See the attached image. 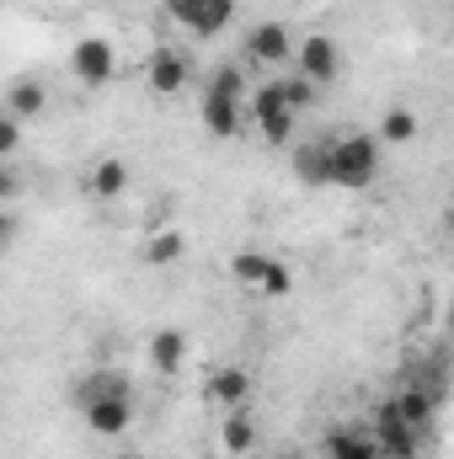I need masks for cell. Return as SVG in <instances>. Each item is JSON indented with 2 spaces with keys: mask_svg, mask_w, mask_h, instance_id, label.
<instances>
[{
  "mask_svg": "<svg viewBox=\"0 0 454 459\" xmlns=\"http://www.w3.org/2000/svg\"><path fill=\"white\" fill-rule=\"evenodd\" d=\"M294 65H300V75H310L316 86H332L342 75V48L332 32H305L300 38V48H294Z\"/></svg>",
  "mask_w": 454,
  "mask_h": 459,
  "instance_id": "5",
  "label": "cell"
},
{
  "mask_svg": "<svg viewBox=\"0 0 454 459\" xmlns=\"http://www.w3.org/2000/svg\"><path fill=\"white\" fill-rule=\"evenodd\" d=\"M209 401H220V406H246L251 401V374L246 368H235V363H225V368H214L209 374Z\"/></svg>",
  "mask_w": 454,
  "mask_h": 459,
  "instance_id": "11",
  "label": "cell"
},
{
  "mask_svg": "<svg viewBox=\"0 0 454 459\" xmlns=\"http://www.w3.org/2000/svg\"><path fill=\"white\" fill-rule=\"evenodd\" d=\"M209 91H214V97H230V102H251L240 65H220V70H214V81H209Z\"/></svg>",
  "mask_w": 454,
  "mask_h": 459,
  "instance_id": "22",
  "label": "cell"
},
{
  "mask_svg": "<svg viewBox=\"0 0 454 459\" xmlns=\"http://www.w3.org/2000/svg\"><path fill=\"white\" fill-rule=\"evenodd\" d=\"M144 81H150L155 97H177V91L188 86V54H177V48H155V54L144 59Z\"/></svg>",
  "mask_w": 454,
  "mask_h": 459,
  "instance_id": "9",
  "label": "cell"
},
{
  "mask_svg": "<svg viewBox=\"0 0 454 459\" xmlns=\"http://www.w3.org/2000/svg\"><path fill=\"white\" fill-rule=\"evenodd\" d=\"M294 177L310 187H332V139H310L294 150Z\"/></svg>",
  "mask_w": 454,
  "mask_h": 459,
  "instance_id": "10",
  "label": "cell"
},
{
  "mask_svg": "<svg viewBox=\"0 0 454 459\" xmlns=\"http://www.w3.org/2000/svg\"><path fill=\"white\" fill-rule=\"evenodd\" d=\"M166 11H171L193 38H214V32H225L230 27L235 0H166Z\"/></svg>",
  "mask_w": 454,
  "mask_h": 459,
  "instance_id": "6",
  "label": "cell"
},
{
  "mask_svg": "<svg viewBox=\"0 0 454 459\" xmlns=\"http://www.w3.org/2000/svg\"><path fill=\"white\" fill-rule=\"evenodd\" d=\"M450 332H454V310H450Z\"/></svg>",
  "mask_w": 454,
  "mask_h": 459,
  "instance_id": "27",
  "label": "cell"
},
{
  "mask_svg": "<svg viewBox=\"0 0 454 459\" xmlns=\"http://www.w3.org/2000/svg\"><path fill=\"white\" fill-rule=\"evenodd\" d=\"M380 449H385L390 459H412L417 455V428H406L396 406L380 411Z\"/></svg>",
  "mask_w": 454,
  "mask_h": 459,
  "instance_id": "12",
  "label": "cell"
},
{
  "mask_svg": "<svg viewBox=\"0 0 454 459\" xmlns=\"http://www.w3.org/2000/svg\"><path fill=\"white\" fill-rule=\"evenodd\" d=\"M22 150V117L0 113V155H16Z\"/></svg>",
  "mask_w": 454,
  "mask_h": 459,
  "instance_id": "24",
  "label": "cell"
},
{
  "mask_svg": "<svg viewBox=\"0 0 454 459\" xmlns=\"http://www.w3.org/2000/svg\"><path fill=\"white\" fill-rule=\"evenodd\" d=\"M81 411H86V428L97 438H123L128 422H134V385L118 374V368H97L92 379H81Z\"/></svg>",
  "mask_w": 454,
  "mask_h": 459,
  "instance_id": "1",
  "label": "cell"
},
{
  "mask_svg": "<svg viewBox=\"0 0 454 459\" xmlns=\"http://www.w3.org/2000/svg\"><path fill=\"white\" fill-rule=\"evenodd\" d=\"M144 358H150V368H155V374H177V368L188 363V337L166 326V332H155V337H150Z\"/></svg>",
  "mask_w": 454,
  "mask_h": 459,
  "instance_id": "13",
  "label": "cell"
},
{
  "mask_svg": "<svg viewBox=\"0 0 454 459\" xmlns=\"http://www.w3.org/2000/svg\"><path fill=\"white\" fill-rule=\"evenodd\" d=\"M204 128L209 134H220V139H235V128H240V102H230V97H214V91H204Z\"/></svg>",
  "mask_w": 454,
  "mask_h": 459,
  "instance_id": "15",
  "label": "cell"
},
{
  "mask_svg": "<svg viewBox=\"0 0 454 459\" xmlns=\"http://www.w3.org/2000/svg\"><path fill=\"white\" fill-rule=\"evenodd\" d=\"M294 38H289V27L284 22H257L251 27V38H246V54L257 59V65H294Z\"/></svg>",
  "mask_w": 454,
  "mask_h": 459,
  "instance_id": "8",
  "label": "cell"
},
{
  "mask_svg": "<svg viewBox=\"0 0 454 459\" xmlns=\"http://www.w3.org/2000/svg\"><path fill=\"white\" fill-rule=\"evenodd\" d=\"M0 113L22 117V123H27V117H38V113H43V81H11V86H5V108H0Z\"/></svg>",
  "mask_w": 454,
  "mask_h": 459,
  "instance_id": "17",
  "label": "cell"
},
{
  "mask_svg": "<svg viewBox=\"0 0 454 459\" xmlns=\"http://www.w3.org/2000/svg\"><path fill=\"white\" fill-rule=\"evenodd\" d=\"M251 113H257V128H262V139L267 144H289V134H294V108H289V97H284V81H273V86H257L251 91Z\"/></svg>",
  "mask_w": 454,
  "mask_h": 459,
  "instance_id": "4",
  "label": "cell"
},
{
  "mask_svg": "<svg viewBox=\"0 0 454 459\" xmlns=\"http://www.w3.org/2000/svg\"><path fill=\"white\" fill-rule=\"evenodd\" d=\"M316 91H321V86H316L310 75H289V81H284V97H289V108H294V113H305V108L316 102Z\"/></svg>",
  "mask_w": 454,
  "mask_h": 459,
  "instance_id": "23",
  "label": "cell"
},
{
  "mask_svg": "<svg viewBox=\"0 0 454 459\" xmlns=\"http://www.w3.org/2000/svg\"><path fill=\"white\" fill-rule=\"evenodd\" d=\"M220 444H225L230 459H240V455H251V449H257V422H251L240 406L225 417V428H220Z\"/></svg>",
  "mask_w": 454,
  "mask_h": 459,
  "instance_id": "16",
  "label": "cell"
},
{
  "mask_svg": "<svg viewBox=\"0 0 454 459\" xmlns=\"http://www.w3.org/2000/svg\"><path fill=\"white\" fill-rule=\"evenodd\" d=\"M123 187H128V160H118V155H108V160H97L92 171H86V193L92 198H123Z\"/></svg>",
  "mask_w": 454,
  "mask_h": 459,
  "instance_id": "14",
  "label": "cell"
},
{
  "mask_svg": "<svg viewBox=\"0 0 454 459\" xmlns=\"http://www.w3.org/2000/svg\"><path fill=\"white\" fill-rule=\"evenodd\" d=\"M70 70H75V81H86V86H108L118 75V54L108 38H81L75 48H70Z\"/></svg>",
  "mask_w": 454,
  "mask_h": 459,
  "instance_id": "7",
  "label": "cell"
},
{
  "mask_svg": "<svg viewBox=\"0 0 454 459\" xmlns=\"http://www.w3.org/2000/svg\"><path fill=\"white\" fill-rule=\"evenodd\" d=\"M433 406H439V401H433V390H406V395L396 401L401 422H406V428H417V433H423V428L433 422Z\"/></svg>",
  "mask_w": 454,
  "mask_h": 459,
  "instance_id": "19",
  "label": "cell"
},
{
  "mask_svg": "<svg viewBox=\"0 0 454 459\" xmlns=\"http://www.w3.org/2000/svg\"><path fill=\"white\" fill-rule=\"evenodd\" d=\"M332 459H385V449H380V438L337 433V438H332Z\"/></svg>",
  "mask_w": 454,
  "mask_h": 459,
  "instance_id": "21",
  "label": "cell"
},
{
  "mask_svg": "<svg viewBox=\"0 0 454 459\" xmlns=\"http://www.w3.org/2000/svg\"><path fill=\"white\" fill-rule=\"evenodd\" d=\"M118 459H144V455H118Z\"/></svg>",
  "mask_w": 454,
  "mask_h": 459,
  "instance_id": "25",
  "label": "cell"
},
{
  "mask_svg": "<svg viewBox=\"0 0 454 459\" xmlns=\"http://www.w3.org/2000/svg\"><path fill=\"white\" fill-rule=\"evenodd\" d=\"M182 246H188V240H182V230H150V240H144V262H150V267H171V262H177V256H182Z\"/></svg>",
  "mask_w": 454,
  "mask_h": 459,
  "instance_id": "18",
  "label": "cell"
},
{
  "mask_svg": "<svg viewBox=\"0 0 454 459\" xmlns=\"http://www.w3.org/2000/svg\"><path fill=\"white\" fill-rule=\"evenodd\" d=\"M380 171V134H342L332 139V187H369Z\"/></svg>",
  "mask_w": 454,
  "mask_h": 459,
  "instance_id": "2",
  "label": "cell"
},
{
  "mask_svg": "<svg viewBox=\"0 0 454 459\" xmlns=\"http://www.w3.org/2000/svg\"><path fill=\"white\" fill-rule=\"evenodd\" d=\"M412 139H417V117L406 108H390L380 117V144H412Z\"/></svg>",
  "mask_w": 454,
  "mask_h": 459,
  "instance_id": "20",
  "label": "cell"
},
{
  "mask_svg": "<svg viewBox=\"0 0 454 459\" xmlns=\"http://www.w3.org/2000/svg\"><path fill=\"white\" fill-rule=\"evenodd\" d=\"M278 459H300V455H278Z\"/></svg>",
  "mask_w": 454,
  "mask_h": 459,
  "instance_id": "26",
  "label": "cell"
},
{
  "mask_svg": "<svg viewBox=\"0 0 454 459\" xmlns=\"http://www.w3.org/2000/svg\"><path fill=\"white\" fill-rule=\"evenodd\" d=\"M230 273H235L240 289L267 294V299H284V294L294 289V273H289L278 256H267V251H235V256H230Z\"/></svg>",
  "mask_w": 454,
  "mask_h": 459,
  "instance_id": "3",
  "label": "cell"
}]
</instances>
